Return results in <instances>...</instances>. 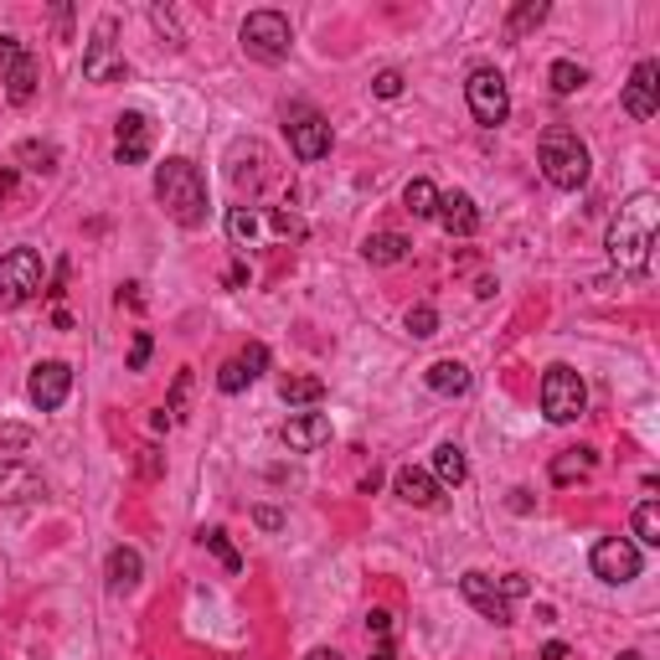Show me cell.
Instances as JSON below:
<instances>
[{"label":"cell","mask_w":660,"mask_h":660,"mask_svg":"<svg viewBox=\"0 0 660 660\" xmlns=\"http://www.w3.org/2000/svg\"><path fill=\"white\" fill-rule=\"evenodd\" d=\"M279 398L289 407L320 403V398H325V383H320V377H284V383H279Z\"/></svg>","instance_id":"obj_27"},{"label":"cell","mask_w":660,"mask_h":660,"mask_svg":"<svg viewBox=\"0 0 660 660\" xmlns=\"http://www.w3.org/2000/svg\"><path fill=\"white\" fill-rule=\"evenodd\" d=\"M536 160H542V176L553 181L557 192H578L583 181H588V145L578 140L568 125H553L542 134V145H536Z\"/></svg>","instance_id":"obj_3"},{"label":"cell","mask_w":660,"mask_h":660,"mask_svg":"<svg viewBox=\"0 0 660 660\" xmlns=\"http://www.w3.org/2000/svg\"><path fill=\"white\" fill-rule=\"evenodd\" d=\"M619 660H645V656H639V650H624V656H619Z\"/></svg>","instance_id":"obj_49"},{"label":"cell","mask_w":660,"mask_h":660,"mask_svg":"<svg viewBox=\"0 0 660 660\" xmlns=\"http://www.w3.org/2000/svg\"><path fill=\"white\" fill-rule=\"evenodd\" d=\"M331 418L325 413H295L289 424H284V444L295 449V454H315V449L331 444Z\"/></svg>","instance_id":"obj_18"},{"label":"cell","mask_w":660,"mask_h":660,"mask_svg":"<svg viewBox=\"0 0 660 660\" xmlns=\"http://www.w3.org/2000/svg\"><path fill=\"white\" fill-rule=\"evenodd\" d=\"M186 392H192V372H176L171 403H166V418H171V424H181V413H186Z\"/></svg>","instance_id":"obj_35"},{"label":"cell","mask_w":660,"mask_h":660,"mask_svg":"<svg viewBox=\"0 0 660 660\" xmlns=\"http://www.w3.org/2000/svg\"><path fill=\"white\" fill-rule=\"evenodd\" d=\"M392 630H398L392 609H372V614H366V635L377 639V645H383V639H392Z\"/></svg>","instance_id":"obj_36"},{"label":"cell","mask_w":660,"mask_h":660,"mask_svg":"<svg viewBox=\"0 0 660 660\" xmlns=\"http://www.w3.org/2000/svg\"><path fill=\"white\" fill-rule=\"evenodd\" d=\"M588 568H594V578H604V583H635L639 568H645V557H639L635 542H624V536H604L594 547V557H588Z\"/></svg>","instance_id":"obj_11"},{"label":"cell","mask_w":660,"mask_h":660,"mask_svg":"<svg viewBox=\"0 0 660 660\" xmlns=\"http://www.w3.org/2000/svg\"><path fill=\"white\" fill-rule=\"evenodd\" d=\"M424 383H428V392H439V398H465L469 392V366L454 362V357H444V362H433L424 372Z\"/></svg>","instance_id":"obj_20"},{"label":"cell","mask_w":660,"mask_h":660,"mask_svg":"<svg viewBox=\"0 0 660 660\" xmlns=\"http://www.w3.org/2000/svg\"><path fill=\"white\" fill-rule=\"evenodd\" d=\"M403 207H407L413 217H433V212H439V186H433L428 176H418V181H407Z\"/></svg>","instance_id":"obj_26"},{"label":"cell","mask_w":660,"mask_h":660,"mask_svg":"<svg viewBox=\"0 0 660 660\" xmlns=\"http://www.w3.org/2000/svg\"><path fill=\"white\" fill-rule=\"evenodd\" d=\"M0 449H11V454L31 449V428L26 424H0Z\"/></svg>","instance_id":"obj_37"},{"label":"cell","mask_w":660,"mask_h":660,"mask_svg":"<svg viewBox=\"0 0 660 660\" xmlns=\"http://www.w3.org/2000/svg\"><path fill=\"white\" fill-rule=\"evenodd\" d=\"M372 93H377V99H398V93H403V73H398V67H383V73L372 78Z\"/></svg>","instance_id":"obj_38"},{"label":"cell","mask_w":660,"mask_h":660,"mask_svg":"<svg viewBox=\"0 0 660 660\" xmlns=\"http://www.w3.org/2000/svg\"><path fill=\"white\" fill-rule=\"evenodd\" d=\"M37 83H42V63H37L31 52H22V57L11 63V73H5V99H11V104H31Z\"/></svg>","instance_id":"obj_21"},{"label":"cell","mask_w":660,"mask_h":660,"mask_svg":"<svg viewBox=\"0 0 660 660\" xmlns=\"http://www.w3.org/2000/svg\"><path fill=\"white\" fill-rule=\"evenodd\" d=\"M155 196H160V207H166L176 228H202L207 222V181H202L192 160H181V155L166 160L155 171Z\"/></svg>","instance_id":"obj_2"},{"label":"cell","mask_w":660,"mask_h":660,"mask_svg":"<svg viewBox=\"0 0 660 660\" xmlns=\"http://www.w3.org/2000/svg\"><path fill=\"white\" fill-rule=\"evenodd\" d=\"M140 475H160V454L155 449H140Z\"/></svg>","instance_id":"obj_44"},{"label":"cell","mask_w":660,"mask_h":660,"mask_svg":"<svg viewBox=\"0 0 660 660\" xmlns=\"http://www.w3.org/2000/svg\"><path fill=\"white\" fill-rule=\"evenodd\" d=\"M202 547H212V553L222 557V568H228V573H237V568H243V557H237V547L228 542V532H222V527H212V532H202Z\"/></svg>","instance_id":"obj_31"},{"label":"cell","mask_w":660,"mask_h":660,"mask_svg":"<svg viewBox=\"0 0 660 660\" xmlns=\"http://www.w3.org/2000/svg\"><path fill=\"white\" fill-rule=\"evenodd\" d=\"M433 480L439 486H465L469 480V460L460 444H439L433 449Z\"/></svg>","instance_id":"obj_23"},{"label":"cell","mask_w":660,"mask_h":660,"mask_svg":"<svg viewBox=\"0 0 660 660\" xmlns=\"http://www.w3.org/2000/svg\"><path fill=\"white\" fill-rule=\"evenodd\" d=\"M366 660H398V645H392V639H383V645H377Z\"/></svg>","instance_id":"obj_45"},{"label":"cell","mask_w":660,"mask_h":660,"mask_svg":"<svg viewBox=\"0 0 660 660\" xmlns=\"http://www.w3.org/2000/svg\"><path fill=\"white\" fill-rule=\"evenodd\" d=\"M42 289V254L37 248H11L0 258V310H16Z\"/></svg>","instance_id":"obj_9"},{"label":"cell","mask_w":660,"mask_h":660,"mask_svg":"<svg viewBox=\"0 0 660 660\" xmlns=\"http://www.w3.org/2000/svg\"><path fill=\"white\" fill-rule=\"evenodd\" d=\"M542 660H568V645H562V639H553V645L542 650Z\"/></svg>","instance_id":"obj_46"},{"label":"cell","mask_w":660,"mask_h":660,"mask_svg":"<svg viewBox=\"0 0 660 660\" xmlns=\"http://www.w3.org/2000/svg\"><path fill=\"white\" fill-rule=\"evenodd\" d=\"M254 521H258V527H263V532H279V527H284V516H279L274 506H258V512H254Z\"/></svg>","instance_id":"obj_43"},{"label":"cell","mask_w":660,"mask_h":660,"mask_svg":"<svg viewBox=\"0 0 660 660\" xmlns=\"http://www.w3.org/2000/svg\"><path fill=\"white\" fill-rule=\"evenodd\" d=\"M284 134H289V150H295L299 160H325L331 155V125L310 104H295L284 114Z\"/></svg>","instance_id":"obj_10"},{"label":"cell","mask_w":660,"mask_h":660,"mask_svg":"<svg viewBox=\"0 0 660 660\" xmlns=\"http://www.w3.org/2000/svg\"><path fill=\"white\" fill-rule=\"evenodd\" d=\"M16 155H22V160H31V171H57V150L42 145V140H26Z\"/></svg>","instance_id":"obj_33"},{"label":"cell","mask_w":660,"mask_h":660,"mask_svg":"<svg viewBox=\"0 0 660 660\" xmlns=\"http://www.w3.org/2000/svg\"><path fill=\"white\" fill-rule=\"evenodd\" d=\"M392 490H398V501L418 506V512H428V506H439V501H444V486H439L428 469H418V465L398 469V475H392Z\"/></svg>","instance_id":"obj_17"},{"label":"cell","mask_w":660,"mask_h":660,"mask_svg":"<svg viewBox=\"0 0 660 660\" xmlns=\"http://www.w3.org/2000/svg\"><path fill=\"white\" fill-rule=\"evenodd\" d=\"M594 449H562L553 460V486H573V480H588L594 475Z\"/></svg>","instance_id":"obj_22"},{"label":"cell","mask_w":660,"mask_h":660,"mask_svg":"<svg viewBox=\"0 0 660 660\" xmlns=\"http://www.w3.org/2000/svg\"><path fill=\"white\" fill-rule=\"evenodd\" d=\"M656 108H660V63L645 57V63H635L630 83H624V114L630 119H656Z\"/></svg>","instance_id":"obj_14"},{"label":"cell","mask_w":660,"mask_h":660,"mask_svg":"<svg viewBox=\"0 0 660 660\" xmlns=\"http://www.w3.org/2000/svg\"><path fill=\"white\" fill-rule=\"evenodd\" d=\"M114 37H119V16L104 11V16L93 22V37H88V47H83V78L88 83H119V78L129 73L125 57H119V47H114Z\"/></svg>","instance_id":"obj_6"},{"label":"cell","mask_w":660,"mask_h":660,"mask_svg":"<svg viewBox=\"0 0 660 660\" xmlns=\"http://www.w3.org/2000/svg\"><path fill=\"white\" fill-rule=\"evenodd\" d=\"M16 57H22V42L0 31V83H5V73H11V63H16Z\"/></svg>","instance_id":"obj_41"},{"label":"cell","mask_w":660,"mask_h":660,"mask_svg":"<svg viewBox=\"0 0 660 660\" xmlns=\"http://www.w3.org/2000/svg\"><path fill=\"white\" fill-rule=\"evenodd\" d=\"M47 495V480L22 460H0V506H31Z\"/></svg>","instance_id":"obj_15"},{"label":"cell","mask_w":660,"mask_h":660,"mask_svg":"<svg viewBox=\"0 0 660 660\" xmlns=\"http://www.w3.org/2000/svg\"><path fill=\"white\" fill-rule=\"evenodd\" d=\"M104 578H108V594H134V588H140V578H145V557L134 553V547H114V553H108Z\"/></svg>","instance_id":"obj_19"},{"label":"cell","mask_w":660,"mask_h":660,"mask_svg":"<svg viewBox=\"0 0 660 660\" xmlns=\"http://www.w3.org/2000/svg\"><path fill=\"white\" fill-rule=\"evenodd\" d=\"M465 99H469L475 125L501 129L506 119H512V88H506V78H501V67H469Z\"/></svg>","instance_id":"obj_5"},{"label":"cell","mask_w":660,"mask_h":660,"mask_svg":"<svg viewBox=\"0 0 660 660\" xmlns=\"http://www.w3.org/2000/svg\"><path fill=\"white\" fill-rule=\"evenodd\" d=\"M150 145H155L150 114H140V108L119 114V129H114V160H119V166H140V160H150Z\"/></svg>","instance_id":"obj_13"},{"label":"cell","mask_w":660,"mask_h":660,"mask_svg":"<svg viewBox=\"0 0 660 660\" xmlns=\"http://www.w3.org/2000/svg\"><path fill=\"white\" fill-rule=\"evenodd\" d=\"M460 594H465L486 619H495V624H512V604L527 594V578H521V573H506V578L465 573V578H460Z\"/></svg>","instance_id":"obj_4"},{"label":"cell","mask_w":660,"mask_h":660,"mask_svg":"<svg viewBox=\"0 0 660 660\" xmlns=\"http://www.w3.org/2000/svg\"><path fill=\"white\" fill-rule=\"evenodd\" d=\"M407 331H413L418 341H428V336L439 331V310H433V305H413V310H407Z\"/></svg>","instance_id":"obj_32"},{"label":"cell","mask_w":660,"mask_h":660,"mask_svg":"<svg viewBox=\"0 0 660 660\" xmlns=\"http://www.w3.org/2000/svg\"><path fill=\"white\" fill-rule=\"evenodd\" d=\"M237 37H243V52L258 57V63H284L289 47H295V31H289V22L279 11H254Z\"/></svg>","instance_id":"obj_8"},{"label":"cell","mask_w":660,"mask_h":660,"mask_svg":"<svg viewBox=\"0 0 660 660\" xmlns=\"http://www.w3.org/2000/svg\"><path fill=\"white\" fill-rule=\"evenodd\" d=\"M67 392H73V366H67V362H37V366H31V383H26L31 407L57 413V407L67 403Z\"/></svg>","instance_id":"obj_12"},{"label":"cell","mask_w":660,"mask_h":660,"mask_svg":"<svg viewBox=\"0 0 660 660\" xmlns=\"http://www.w3.org/2000/svg\"><path fill=\"white\" fill-rule=\"evenodd\" d=\"M547 0H521V5H512V16H506V31L512 37H527V31H536V26L547 22Z\"/></svg>","instance_id":"obj_25"},{"label":"cell","mask_w":660,"mask_h":660,"mask_svg":"<svg viewBox=\"0 0 660 660\" xmlns=\"http://www.w3.org/2000/svg\"><path fill=\"white\" fill-rule=\"evenodd\" d=\"M439 222H444L449 237H475L480 233V207L469 192H439Z\"/></svg>","instance_id":"obj_16"},{"label":"cell","mask_w":660,"mask_h":660,"mask_svg":"<svg viewBox=\"0 0 660 660\" xmlns=\"http://www.w3.org/2000/svg\"><path fill=\"white\" fill-rule=\"evenodd\" d=\"M583 407H588V387H583V377L562 362L547 366V377H542V413H547L553 424H578Z\"/></svg>","instance_id":"obj_7"},{"label":"cell","mask_w":660,"mask_h":660,"mask_svg":"<svg viewBox=\"0 0 660 660\" xmlns=\"http://www.w3.org/2000/svg\"><path fill=\"white\" fill-rule=\"evenodd\" d=\"M635 536H639V547H660V506L656 501H639L635 506Z\"/></svg>","instance_id":"obj_29"},{"label":"cell","mask_w":660,"mask_h":660,"mask_svg":"<svg viewBox=\"0 0 660 660\" xmlns=\"http://www.w3.org/2000/svg\"><path fill=\"white\" fill-rule=\"evenodd\" d=\"M237 366L248 372V383H258V377L269 372V346H263V341H254V346H248V351H243V357H237Z\"/></svg>","instance_id":"obj_34"},{"label":"cell","mask_w":660,"mask_h":660,"mask_svg":"<svg viewBox=\"0 0 660 660\" xmlns=\"http://www.w3.org/2000/svg\"><path fill=\"white\" fill-rule=\"evenodd\" d=\"M547 83H553V93H578V88L588 83V67H578L573 57H562V63H553V73H547Z\"/></svg>","instance_id":"obj_28"},{"label":"cell","mask_w":660,"mask_h":660,"mask_svg":"<svg viewBox=\"0 0 660 660\" xmlns=\"http://www.w3.org/2000/svg\"><path fill=\"white\" fill-rule=\"evenodd\" d=\"M362 258H366V263H403V258H407V237L403 233H372L362 243Z\"/></svg>","instance_id":"obj_24"},{"label":"cell","mask_w":660,"mask_h":660,"mask_svg":"<svg viewBox=\"0 0 660 660\" xmlns=\"http://www.w3.org/2000/svg\"><path fill=\"white\" fill-rule=\"evenodd\" d=\"M656 222H660V202L656 192H635L630 202H619V212L609 217V263L619 274H645L650 269V248H656Z\"/></svg>","instance_id":"obj_1"},{"label":"cell","mask_w":660,"mask_h":660,"mask_svg":"<svg viewBox=\"0 0 660 660\" xmlns=\"http://www.w3.org/2000/svg\"><path fill=\"white\" fill-rule=\"evenodd\" d=\"M305 660H341V656H336V650H325V645H320V650H310V656H305Z\"/></svg>","instance_id":"obj_48"},{"label":"cell","mask_w":660,"mask_h":660,"mask_svg":"<svg viewBox=\"0 0 660 660\" xmlns=\"http://www.w3.org/2000/svg\"><path fill=\"white\" fill-rule=\"evenodd\" d=\"M228 237H233L237 248H248V243H254V237H258V212H254V207H233V212H228Z\"/></svg>","instance_id":"obj_30"},{"label":"cell","mask_w":660,"mask_h":660,"mask_svg":"<svg viewBox=\"0 0 660 660\" xmlns=\"http://www.w3.org/2000/svg\"><path fill=\"white\" fill-rule=\"evenodd\" d=\"M150 362V336L145 331H134V346H129V372H145Z\"/></svg>","instance_id":"obj_40"},{"label":"cell","mask_w":660,"mask_h":660,"mask_svg":"<svg viewBox=\"0 0 660 660\" xmlns=\"http://www.w3.org/2000/svg\"><path fill=\"white\" fill-rule=\"evenodd\" d=\"M269 222H274V233H284V237H305V222H299L295 212H274Z\"/></svg>","instance_id":"obj_42"},{"label":"cell","mask_w":660,"mask_h":660,"mask_svg":"<svg viewBox=\"0 0 660 660\" xmlns=\"http://www.w3.org/2000/svg\"><path fill=\"white\" fill-rule=\"evenodd\" d=\"M512 512H532V495L527 490H512Z\"/></svg>","instance_id":"obj_47"},{"label":"cell","mask_w":660,"mask_h":660,"mask_svg":"<svg viewBox=\"0 0 660 660\" xmlns=\"http://www.w3.org/2000/svg\"><path fill=\"white\" fill-rule=\"evenodd\" d=\"M217 387H222V392H243V387H248V372L237 366V357H233V362H222V372H217Z\"/></svg>","instance_id":"obj_39"}]
</instances>
